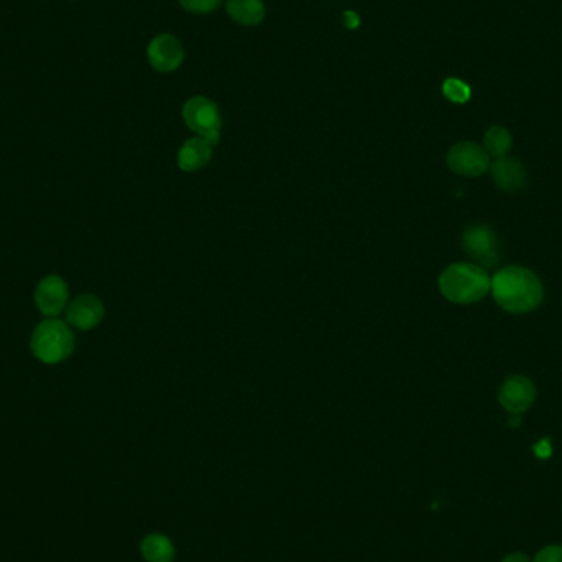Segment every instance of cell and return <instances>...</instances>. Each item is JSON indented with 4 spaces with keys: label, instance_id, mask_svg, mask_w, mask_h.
I'll list each match as a JSON object with an SVG mask.
<instances>
[{
    "label": "cell",
    "instance_id": "1",
    "mask_svg": "<svg viewBox=\"0 0 562 562\" xmlns=\"http://www.w3.org/2000/svg\"><path fill=\"white\" fill-rule=\"evenodd\" d=\"M492 293L495 302L514 314L530 313L543 302V285L528 269L506 267L492 280Z\"/></svg>",
    "mask_w": 562,
    "mask_h": 562
},
{
    "label": "cell",
    "instance_id": "2",
    "mask_svg": "<svg viewBox=\"0 0 562 562\" xmlns=\"http://www.w3.org/2000/svg\"><path fill=\"white\" fill-rule=\"evenodd\" d=\"M440 293L449 302L472 304L481 302L492 290V280L485 270L472 263H454L440 277Z\"/></svg>",
    "mask_w": 562,
    "mask_h": 562
},
{
    "label": "cell",
    "instance_id": "3",
    "mask_svg": "<svg viewBox=\"0 0 562 562\" xmlns=\"http://www.w3.org/2000/svg\"><path fill=\"white\" fill-rule=\"evenodd\" d=\"M30 349L35 359L47 366H57L71 357L74 351V335L65 321L48 318L41 321L33 331Z\"/></svg>",
    "mask_w": 562,
    "mask_h": 562
},
{
    "label": "cell",
    "instance_id": "4",
    "mask_svg": "<svg viewBox=\"0 0 562 562\" xmlns=\"http://www.w3.org/2000/svg\"><path fill=\"white\" fill-rule=\"evenodd\" d=\"M183 117L187 127L199 137L207 140L211 145L219 142L222 119L219 109L212 101L203 96L189 99L183 109Z\"/></svg>",
    "mask_w": 562,
    "mask_h": 562
},
{
    "label": "cell",
    "instance_id": "5",
    "mask_svg": "<svg viewBox=\"0 0 562 562\" xmlns=\"http://www.w3.org/2000/svg\"><path fill=\"white\" fill-rule=\"evenodd\" d=\"M448 164L457 175L475 178L487 172L490 155L485 152V148L473 142H461L449 150Z\"/></svg>",
    "mask_w": 562,
    "mask_h": 562
},
{
    "label": "cell",
    "instance_id": "6",
    "mask_svg": "<svg viewBox=\"0 0 562 562\" xmlns=\"http://www.w3.org/2000/svg\"><path fill=\"white\" fill-rule=\"evenodd\" d=\"M69 288L65 280L58 275L43 278L35 288V304L47 318H57L68 308Z\"/></svg>",
    "mask_w": 562,
    "mask_h": 562
},
{
    "label": "cell",
    "instance_id": "7",
    "mask_svg": "<svg viewBox=\"0 0 562 562\" xmlns=\"http://www.w3.org/2000/svg\"><path fill=\"white\" fill-rule=\"evenodd\" d=\"M462 249L483 267H493L498 261L497 237L485 226L467 228L462 236Z\"/></svg>",
    "mask_w": 562,
    "mask_h": 562
},
{
    "label": "cell",
    "instance_id": "8",
    "mask_svg": "<svg viewBox=\"0 0 562 562\" xmlns=\"http://www.w3.org/2000/svg\"><path fill=\"white\" fill-rule=\"evenodd\" d=\"M536 398V388L530 378L514 375L510 376L498 391V401L510 415H522L530 409Z\"/></svg>",
    "mask_w": 562,
    "mask_h": 562
},
{
    "label": "cell",
    "instance_id": "9",
    "mask_svg": "<svg viewBox=\"0 0 562 562\" xmlns=\"http://www.w3.org/2000/svg\"><path fill=\"white\" fill-rule=\"evenodd\" d=\"M106 314V308L98 296L84 293L76 296L66 308V323L80 331H90L98 326Z\"/></svg>",
    "mask_w": 562,
    "mask_h": 562
},
{
    "label": "cell",
    "instance_id": "10",
    "mask_svg": "<svg viewBox=\"0 0 562 562\" xmlns=\"http://www.w3.org/2000/svg\"><path fill=\"white\" fill-rule=\"evenodd\" d=\"M185 59V49L173 35H158L148 45V61L160 73H170L180 68Z\"/></svg>",
    "mask_w": 562,
    "mask_h": 562
},
{
    "label": "cell",
    "instance_id": "11",
    "mask_svg": "<svg viewBox=\"0 0 562 562\" xmlns=\"http://www.w3.org/2000/svg\"><path fill=\"white\" fill-rule=\"evenodd\" d=\"M492 178L500 189L512 193L526 185V170L518 160L504 156L492 164Z\"/></svg>",
    "mask_w": 562,
    "mask_h": 562
},
{
    "label": "cell",
    "instance_id": "12",
    "mask_svg": "<svg viewBox=\"0 0 562 562\" xmlns=\"http://www.w3.org/2000/svg\"><path fill=\"white\" fill-rule=\"evenodd\" d=\"M212 156V145L203 137H196L185 142L178 154V164L185 172H196L209 164Z\"/></svg>",
    "mask_w": 562,
    "mask_h": 562
},
{
    "label": "cell",
    "instance_id": "13",
    "mask_svg": "<svg viewBox=\"0 0 562 562\" xmlns=\"http://www.w3.org/2000/svg\"><path fill=\"white\" fill-rule=\"evenodd\" d=\"M228 14L237 24L255 27L265 18V4L261 0H228Z\"/></svg>",
    "mask_w": 562,
    "mask_h": 562
},
{
    "label": "cell",
    "instance_id": "14",
    "mask_svg": "<svg viewBox=\"0 0 562 562\" xmlns=\"http://www.w3.org/2000/svg\"><path fill=\"white\" fill-rule=\"evenodd\" d=\"M142 555L148 562H173L175 546L164 535H150L142 541Z\"/></svg>",
    "mask_w": 562,
    "mask_h": 562
},
{
    "label": "cell",
    "instance_id": "15",
    "mask_svg": "<svg viewBox=\"0 0 562 562\" xmlns=\"http://www.w3.org/2000/svg\"><path fill=\"white\" fill-rule=\"evenodd\" d=\"M483 143H485V152L489 155L495 156L498 160V158H504L508 154L514 140H512V133L506 129L493 125L485 133Z\"/></svg>",
    "mask_w": 562,
    "mask_h": 562
},
{
    "label": "cell",
    "instance_id": "16",
    "mask_svg": "<svg viewBox=\"0 0 562 562\" xmlns=\"http://www.w3.org/2000/svg\"><path fill=\"white\" fill-rule=\"evenodd\" d=\"M442 92L449 101L456 104H464L471 99V88L456 78H449L448 81L442 84Z\"/></svg>",
    "mask_w": 562,
    "mask_h": 562
},
{
    "label": "cell",
    "instance_id": "17",
    "mask_svg": "<svg viewBox=\"0 0 562 562\" xmlns=\"http://www.w3.org/2000/svg\"><path fill=\"white\" fill-rule=\"evenodd\" d=\"M220 2L222 0H180L183 7L195 14H209L214 8L219 7Z\"/></svg>",
    "mask_w": 562,
    "mask_h": 562
},
{
    "label": "cell",
    "instance_id": "18",
    "mask_svg": "<svg viewBox=\"0 0 562 562\" xmlns=\"http://www.w3.org/2000/svg\"><path fill=\"white\" fill-rule=\"evenodd\" d=\"M535 562H562V546H547L539 551Z\"/></svg>",
    "mask_w": 562,
    "mask_h": 562
},
{
    "label": "cell",
    "instance_id": "19",
    "mask_svg": "<svg viewBox=\"0 0 562 562\" xmlns=\"http://www.w3.org/2000/svg\"><path fill=\"white\" fill-rule=\"evenodd\" d=\"M535 452H536V456L541 457V459H547V457L553 454V449H551V444H549V440H543L541 442H538L536 446H535Z\"/></svg>",
    "mask_w": 562,
    "mask_h": 562
},
{
    "label": "cell",
    "instance_id": "20",
    "mask_svg": "<svg viewBox=\"0 0 562 562\" xmlns=\"http://www.w3.org/2000/svg\"><path fill=\"white\" fill-rule=\"evenodd\" d=\"M344 24H345V27H349V28H357L360 25V18L355 12L349 10V12L344 14Z\"/></svg>",
    "mask_w": 562,
    "mask_h": 562
},
{
    "label": "cell",
    "instance_id": "21",
    "mask_svg": "<svg viewBox=\"0 0 562 562\" xmlns=\"http://www.w3.org/2000/svg\"><path fill=\"white\" fill-rule=\"evenodd\" d=\"M502 562H530V557L523 553H514V555L506 556Z\"/></svg>",
    "mask_w": 562,
    "mask_h": 562
}]
</instances>
